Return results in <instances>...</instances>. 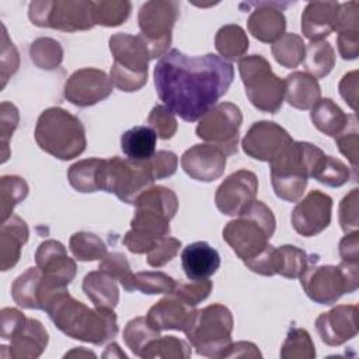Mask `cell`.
<instances>
[{
  "label": "cell",
  "mask_w": 359,
  "mask_h": 359,
  "mask_svg": "<svg viewBox=\"0 0 359 359\" xmlns=\"http://www.w3.org/2000/svg\"><path fill=\"white\" fill-rule=\"evenodd\" d=\"M324 156L323 150L307 142H292L285 151L269 163L275 195L286 202H299Z\"/></svg>",
  "instance_id": "cell-4"
},
{
  "label": "cell",
  "mask_w": 359,
  "mask_h": 359,
  "mask_svg": "<svg viewBox=\"0 0 359 359\" xmlns=\"http://www.w3.org/2000/svg\"><path fill=\"white\" fill-rule=\"evenodd\" d=\"M112 81L105 72L94 67L76 70L65 83V98L77 107H90L112 93Z\"/></svg>",
  "instance_id": "cell-16"
},
{
  "label": "cell",
  "mask_w": 359,
  "mask_h": 359,
  "mask_svg": "<svg viewBox=\"0 0 359 359\" xmlns=\"http://www.w3.org/2000/svg\"><path fill=\"white\" fill-rule=\"evenodd\" d=\"M43 310L57 330L83 342L102 345L116 337L119 330L114 309H88L84 303L73 299L67 287L52 294Z\"/></svg>",
  "instance_id": "cell-2"
},
{
  "label": "cell",
  "mask_w": 359,
  "mask_h": 359,
  "mask_svg": "<svg viewBox=\"0 0 359 359\" xmlns=\"http://www.w3.org/2000/svg\"><path fill=\"white\" fill-rule=\"evenodd\" d=\"M31 62L42 70H53L63 60L60 43L52 38H38L29 46Z\"/></svg>",
  "instance_id": "cell-42"
},
{
  "label": "cell",
  "mask_w": 359,
  "mask_h": 359,
  "mask_svg": "<svg viewBox=\"0 0 359 359\" xmlns=\"http://www.w3.org/2000/svg\"><path fill=\"white\" fill-rule=\"evenodd\" d=\"M149 160L137 161L114 156L105 158L101 171V191L114 194L125 203H135L140 194L153 187Z\"/></svg>",
  "instance_id": "cell-11"
},
{
  "label": "cell",
  "mask_w": 359,
  "mask_h": 359,
  "mask_svg": "<svg viewBox=\"0 0 359 359\" xmlns=\"http://www.w3.org/2000/svg\"><path fill=\"white\" fill-rule=\"evenodd\" d=\"M195 313V307L188 306L172 293H168L150 307L146 320L157 331L177 330L185 332L191 325Z\"/></svg>",
  "instance_id": "cell-22"
},
{
  "label": "cell",
  "mask_w": 359,
  "mask_h": 359,
  "mask_svg": "<svg viewBox=\"0 0 359 359\" xmlns=\"http://www.w3.org/2000/svg\"><path fill=\"white\" fill-rule=\"evenodd\" d=\"M180 15V4L171 0L146 1L137 15L140 36L149 46L151 59L161 57L168 52L171 31Z\"/></svg>",
  "instance_id": "cell-13"
},
{
  "label": "cell",
  "mask_w": 359,
  "mask_h": 359,
  "mask_svg": "<svg viewBox=\"0 0 359 359\" xmlns=\"http://www.w3.org/2000/svg\"><path fill=\"white\" fill-rule=\"evenodd\" d=\"M149 125L156 132L157 137L167 140L177 132L175 115L164 105H156L149 114Z\"/></svg>",
  "instance_id": "cell-50"
},
{
  "label": "cell",
  "mask_w": 359,
  "mask_h": 359,
  "mask_svg": "<svg viewBox=\"0 0 359 359\" xmlns=\"http://www.w3.org/2000/svg\"><path fill=\"white\" fill-rule=\"evenodd\" d=\"M271 50L275 60L280 66L293 69L303 62L306 46L303 39L297 34L285 32L278 41L272 43Z\"/></svg>",
  "instance_id": "cell-37"
},
{
  "label": "cell",
  "mask_w": 359,
  "mask_h": 359,
  "mask_svg": "<svg viewBox=\"0 0 359 359\" xmlns=\"http://www.w3.org/2000/svg\"><path fill=\"white\" fill-rule=\"evenodd\" d=\"M160 331L154 330L146 320V317H136L130 320L123 330V341L126 346L136 356L143 355L147 345L160 337Z\"/></svg>",
  "instance_id": "cell-38"
},
{
  "label": "cell",
  "mask_w": 359,
  "mask_h": 359,
  "mask_svg": "<svg viewBox=\"0 0 359 359\" xmlns=\"http://www.w3.org/2000/svg\"><path fill=\"white\" fill-rule=\"evenodd\" d=\"M306 251L294 245H282L273 251V272L287 279L299 278L307 268Z\"/></svg>",
  "instance_id": "cell-35"
},
{
  "label": "cell",
  "mask_w": 359,
  "mask_h": 359,
  "mask_svg": "<svg viewBox=\"0 0 359 359\" xmlns=\"http://www.w3.org/2000/svg\"><path fill=\"white\" fill-rule=\"evenodd\" d=\"M337 45L342 59H356L359 53V28L339 29L337 36Z\"/></svg>",
  "instance_id": "cell-56"
},
{
  "label": "cell",
  "mask_w": 359,
  "mask_h": 359,
  "mask_svg": "<svg viewBox=\"0 0 359 359\" xmlns=\"http://www.w3.org/2000/svg\"><path fill=\"white\" fill-rule=\"evenodd\" d=\"M133 205L130 230L122 243L133 254H146L170 234V220L178 210V198L170 188L156 185L140 194Z\"/></svg>",
  "instance_id": "cell-3"
},
{
  "label": "cell",
  "mask_w": 359,
  "mask_h": 359,
  "mask_svg": "<svg viewBox=\"0 0 359 359\" xmlns=\"http://www.w3.org/2000/svg\"><path fill=\"white\" fill-rule=\"evenodd\" d=\"M293 142L286 129L271 121L254 122L241 146L247 156L259 161H273Z\"/></svg>",
  "instance_id": "cell-15"
},
{
  "label": "cell",
  "mask_w": 359,
  "mask_h": 359,
  "mask_svg": "<svg viewBox=\"0 0 359 359\" xmlns=\"http://www.w3.org/2000/svg\"><path fill=\"white\" fill-rule=\"evenodd\" d=\"M109 50L114 56L109 76L112 84L126 93L140 90L147 81L151 60L144 39L140 35L118 32L109 38Z\"/></svg>",
  "instance_id": "cell-7"
},
{
  "label": "cell",
  "mask_w": 359,
  "mask_h": 359,
  "mask_svg": "<svg viewBox=\"0 0 359 359\" xmlns=\"http://www.w3.org/2000/svg\"><path fill=\"white\" fill-rule=\"evenodd\" d=\"M42 276L43 273L38 266H31L13 282L11 296L20 307L41 310L38 293Z\"/></svg>",
  "instance_id": "cell-33"
},
{
  "label": "cell",
  "mask_w": 359,
  "mask_h": 359,
  "mask_svg": "<svg viewBox=\"0 0 359 359\" xmlns=\"http://www.w3.org/2000/svg\"><path fill=\"white\" fill-rule=\"evenodd\" d=\"M49 341L48 331L36 318H27L10 339V358L35 359L42 355Z\"/></svg>",
  "instance_id": "cell-25"
},
{
  "label": "cell",
  "mask_w": 359,
  "mask_h": 359,
  "mask_svg": "<svg viewBox=\"0 0 359 359\" xmlns=\"http://www.w3.org/2000/svg\"><path fill=\"white\" fill-rule=\"evenodd\" d=\"M20 65V56L13 42H10L6 27L3 25V39H1V88L6 86L7 79L13 76Z\"/></svg>",
  "instance_id": "cell-54"
},
{
  "label": "cell",
  "mask_w": 359,
  "mask_h": 359,
  "mask_svg": "<svg viewBox=\"0 0 359 359\" xmlns=\"http://www.w3.org/2000/svg\"><path fill=\"white\" fill-rule=\"evenodd\" d=\"M154 180H163L172 175L177 171L178 157L172 151L160 150L149 158Z\"/></svg>",
  "instance_id": "cell-55"
},
{
  "label": "cell",
  "mask_w": 359,
  "mask_h": 359,
  "mask_svg": "<svg viewBox=\"0 0 359 359\" xmlns=\"http://www.w3.org/2000/svg\"><path fill=\"white\" fill-rule=\"evenodd\" d=\"M338 1H310L302 14V32L311 42H320L335 31Z\"/></svg>",
  "instance_id": "cell-24"
},
{
  "label": "cell",
  "mask_w": 359,
  "mask_h": 359,
  "mask_svg": "<svg viewBox=\"0 0 359 359\" xmlns=\"http://www.w3.org/2000/svg\"><path fill=\"white\" fill-rule=\"evenodd\" d=\"M339 223L345 233L358 230V188H353L339 203Z\"/></svg>",
  "instance_id": "cell-53"
},
{
  "label": "cell",
  "mask_w": 359,
  "mask_h": 359,
  "mask_svg": "<svg viewBox=\"0 0 359 359\" xmlns=\"http://www.w3.org/2000/svg\"><path fill=\"white\" fill-rule=\"evenodd\" d=\"M258 180L248 170H238L230 174L216 189V208L229 216H237L247 209L257 196Z\"/></svg>",
  "instance_id": "cell-17"
},
{
  "label": "cell",
  "mask_w": 359,
  "mask_h": 359,
  "mask_svg": "<svg viewBox=\"0 0 359 359\" xmlns=\"http://www.w3.org/2000/svg\"><path fill=\"white\" fill-rule=\"evenodd\" d=\"M358 307L339 304L316 320V328L321 341L330 346H338L358 334Z\"/></svg>",
  "instance_id": "cell-20"
},
{
  "label": "cell",
  "mask_w": 359,
  "mask_h": 359,
  "mask_svg": "<svg viewBox=\"0 0 359 359\" xmlns=\"http://www.w3.org/2000/svg\"><path fill=\"white\" fill-rule=\"evenodd\" d=\"M177 282L164 272L146 271L135 273V287L144 294L171 293Z\"/></svg>",
  "instance_id": "cell-47"
},
{
  "label": "cell",
  "mask_w": 359,
  "mask_h": 359,
  "mask_svg": "<svg viewBox=\"0 0 359 359\" xmlns=\"http://www.w3.org/2000/svg\"><path fill=\"white\" fill-rule=\"evenodd\" d=\"M28 195V184L18 175H3L0 178L1 223L13 216V209Z\"/></svg>",
  "instance_id": "cell-39"
},
{
  "label": "cell",
  "mask_w": 359,
  "mask_h": 359,
  "mask_svg": "<svg viewBox=\"0 0 359 359\" xmlns=\"http://www.w3.org/2000/svg\"><path fill=\"white\" fill-rule=\"evenodd\" d=\"M36 266L45 276L67 286L76 276V262L67 255L65 245L57 240L42 241L35 252Z\"/></svg>",
  "instance_id": "cell-21"
},
{
  "label": "cell",
  "mask_w": 359,
  "mask_h": 359,
  "mask_svg": "<svg viewBox=\"0 0 359 359\" xmlns=\"http://www.w3.org/2000/svg\"><path fill=\"white\" fill-rule=\"evenodd\" d=\"M69 248L79 261H101L108 254L105 243L88 231L74 233L69 240Z\"/></svg>",
  "instance_id": "cell-40"
},
{
  "label": "cell",
  "mask_w": 359,
  "mask_h": 359,
  "mask_svg": "<svg viewBox=\"0 0 359 359\" xmlns=\"http://www.w3.org/2000/svg\"><path fill=\"white\" fill-rule=\"evenodd\" d=\"M18 109L15 105L4 101L0 105V137L3 144V163L8 158V139L13 136L18 125Z\"/></svg>",
  "instance_id": "cell-52"
},
{
  "label": "cell",
  "mask_w": 359,
  "mask_h": 359,
  "mask_svg": "<svg viewBox=\"0 0 359 359\" xmlns=\"http://www.w3.org/2000/svg\"><path fill=\"white\" fill-rule=\"evenodd\" d=\"M257 8L248 17L247 27L250 34L265 43H273L278 41L286 28V20L280 8V3H250Z\"/></svg>",
  "instance_id": "cell-23"
},
{
  "label": "cell",
  "mask_w": 359,
  "mask_h": 359,
  "mask_svg": "<svg viewBox=\"0 0 359 359\" xmlns=\"http://www.w3.org/2000/svg\"><path fill=\"white\" fill-rule=\"evenodd\" d=\"M313 178L327 187H341L346 184L351 178L349 167L337 157L323 156L318 161Z\"/></svg>",
  "instance_id": "cell-44"
},
{
  "label": "cell",
  "mask_w": 359,
  "mask_h": 359,
  "mask_svg": "<svg viewBox=\"0 0 359 359\" xmlns=\"http://www.w3.org/2000/svg\"><path fill=\"white\" fill-rule=\"evenodd\" d=\"M280 358L283 359L316 358V349H314V344L311 341L310 334L303 328H297V327L290 328L282 345Z\"/></svg>",
  "instance_id": "cell-45"
},
{
  "label": "cell",
  "mask_w": 359,
  "mask_h": 359,
  "mask_svg": "<svg viewBox=\"0 0 359 359\" xmlns=\"http://www.w3.org/2000/svg\"><path fill=\"white\" fill-rule=\"evenodd\" d=\"M105 158H86L70 165L69 184L79 192L88 194L101 191V171Z\"/></svg>",
  "instance_id": "cell-32"
},
{
  "label": "cell",
  "mask_w": 359,
  "mask_h": 359,
  "mask_svg": "<svg viewBox=\"0 0 359 359\" xmlns=\"http://www.w3.org/2000/svg\"><path fill=\"white\" fill-rule=\"evenodd\" d=\"M191 356V345L184 339H180L174 335L158 337L151 341L144 349L142 358H164V359H187Z\"/></svg>",
  "instance_id": "cell-41"
},
{
  "label": "cell",
  "mask_w": 359,
  "mask_h": 359,
  "mask_svg": "<svg viewBox=\"0 0 359 359\" xmlns=\"http://www.w3.org/2000/svg\"><path fill=\"white\" fill-rule=\"evenodd\" d=\"M29 230L27 223L13 215L1 223L0 229V268L7 271L13 268L21 255L22 245L28 241Z\"/></svg>",
  "instance_id": "cell-27"
},
{
  "label": "cell",
  "mask_w": 359,
  "mask_h": 359,
  "mask_svg": "<svg viewBox=\"0 0 359 359\" xmlns=\"http://www.w3.org/2000/svg\"><path fill=\"white\" fill-rule=\"evenodd\" d=\"M198 121L196 136L199 139L217 146L226 156L237 153L238 130L243 123V114L236 104H216Z\"/></svg>",
  "instance_id": "cell-14"
},
{
  "label": "cell",
  "mask_w": 359,
  "mask_h": 359,
  "mask_svg": "<svg viewBox=\"0 0 359 359\" xmlns=\"http://www.w3.org/2000/svg\"><path fill=\"white\" fill-rule=\"evenodd\" d=\"M332 199L330 195L313 189L297 202L290 215L293 229L304 237L320 234L331 223Z\"/></svg>",
  "instance_id": "cell-18"
},
{
  "label": "cell",
  "mask_w": 359,
  "mask_h": 359,
  "mask_svg": "<svg viewBox=\"0 0 359 359\" xmlns=\"http://www.w3.org/2000/svg\"><path fill=\"white\" fill-rule=\"evenodd\" d=\"M261 358V352L252 342L240 341L236 344H230L223 355V358Z\"/></svg>",
  "instance_id": "cell-61"
},
{
  "label": "cell",
  "mask_w": 359,
  "mask_h": 359,
  "mask_svg": "<svg viewBox=\"0 0 359 359\" xmlns=\"http://www.w3.org/2000/svg\"><path fill=\"white\" fill-rule=\"evenodd\" d=\"M334 139L339 151L349 160V163L352 164V168L356 171L358 151H359V133H358V122L355 115H349L345 128Z\"/></svg>",
  "instance_id": "cell-48"
},
{
  "label": "cell",
  "mask_w": 359,
  "mask_h": 359,
  "mask_svg": "<svg viewBox=\"0 0 359 359\" xmlns=\"http://www.w3.org/2000/svg\"><path fill=\"white\" fill-rule=\"evenodd\" d=\"M339 255L344 262L358 264L359 261V234L358 230L346 233V236L339 241Z\"/></svg>",
  "instance_id": "cell-59"
},
{
  "label": "cell",
  "mask_w": 359,
  "mask_h": 359,
  "mask_svg": "<svg viewBox=\"0 0 359 359\" xmlns=\"http://www.w3.org/2000/svg\"><path fill=\"white\" fill-rule=\"evenodd\" d=\"M231 311L226 306L215 303L196 310L191 325L185 330V335L198 355L223 358L231 344Z\"/></svg>",
  "instance_id": "cell-8"
},
{
  "label": "cell",
  "mask_w": 359,
  "mask_h": 359,
  "mask_svg": "<svg viewBox=\"0 0 359 359\" xmlns=\"http://www.w3.org/2000/svg\"><path fill=\"white\" fill-rule=\"evenodd\" d=\"M273 251L275 247L268 244L266 248H264L257 257L244 261L245 266L248 269H251L252 272L258 273V275H264V276H273Z\"/></svg>",
  "instance_id": "cell-58"
},
{
  "label": "cell",
  "mask_w": 359,
  "mask_h": 359,
  "mask_svg": "<svg viewBox=\"0 0 359 359\" xmlns=\"http://www.w3.org/2000/svg\"><path fill=\"white\" fill-rule=\"evenodd\" d=\"M181 241L178 238L165 236L154 244V247L147 252V264L153 268H160L168 264L180 251Z\"/></svg>",
  "instance_id": "cell-51"
},
{
  "label": "cell",
  "mask_w": 359,
  "mask_h": 359,
  "mask_svg": "<svg viewBox=\"0 0 359 359\" xmlns=\"http://www.w3.org/2000/svg\"><path fill=\"white\" fill-rule=\"evenodd\" d=\"M132 10L130 1L104 0L93 1L94 22L104 27H118L123 24Z\"/></svg>",
  "instance_id": "cell-43"
},
{
  "label": "cell",
  "mask_w": 359,
  "mask_h": 359,
  "mask_svg": "<svg viewBox=\"0 0 359 359\" xmlns=\"http://www.w3.org/2000/svg\"><path fill=\"white\" fill-rule=\"evenodd\" d=\"M100 269L111 273L126 292L136 290L135 287V273L130 271V265L126 257L122 252H109L107 254L101 262Z\"/></svg>",
  "instance_id": "cell-46"
},
{
  "label": "cell",
  "mask_w": 359,
  "mask_h": 359,
  "mask_svg": "<svg viewBox=\"0 0 359 359\" xmlns=\"http://www.w3.org/2000/svg\"><path fill=\"white\" fill-rule=\"evenodd\" d=\"M226 157L224 151L217 146L201 143L184 151L181 156V167L192 180L212 182L223 175Z\"/></svg>",
  "instance_id": "cell-19"
},
{
  "label": "cell",
  "mask_w": 359,
  "mask_h": 359,
  "mask_svg": "<svg viewBox=\"0 0 359 359\" xmlns=\"http://www.w3.org/2000/svg\"><path fill=\"white\" fill-rule=\"evenodd\" d=\"M34 135L39 149L59 160L79 157L87 146L81 121L60 107L41 112Z\"/></svg>",
  "instance_id": "cell-5"
},
{
  "label": "cell",
  "mask_w": 359,
  "mask_h": 359,
  "mask_svg": "<svg viewBox=\"0 0 359 359\" xmlns=\"http://www.w3.org/2000/svg\"><path fill=\"white\" fill-rule=\"evenodd\" d=\"M181 262L189 280L208 279L219 269L220 255L206 241H195L182 250Z\"/></svg>",
  "instance_id": "cell-26"
},
{
  "label": "cell",
  "mask_w": 359,
  "mask_h": 359,
  "mask_svg": "<svg viewBox=\"0 0 359 359\" xmlns=\"http://www.w3.org/2000/svg\"><path fill=\"white\" fill-rule=\"evenodd\" d=\"M31 22L42 28L65 32L86 31L95 25L93 1L84 0H41L28 6Z\"/></svg>",
  "instance_id": "cell-12"
},
{
  "label": "cell",
  "mask_w": 359,
  "mask_h": 359,
  "mask_svg": "<svg viewBox=\"0 0 359 359\" xmlns=\"http://www.w3.org/2000/svg\"><path fill=\"white\" fill-rule=\"evenodd\" d=\"M27 317L18 309L4 307L0 311V335L3 339L10 341L11 337L18 331V328L24 324Z\"/></svg>",
  "instance_id": "cell-57"
},
{
  "label": "cell",
  "mask_w": 359,
  "mask_h": 359,
  "mask_svg": "<svg viewBox=\"0 0 359 359\" xmlns=\"http://www.w3.org/2000/svg\"><path fill=\"white\" fill-rule=\"evenodd\" d=\"M272 210L261 201H254L223 229V240L244 262L257 257L275 233Z\"/></svg>",
  "instance_id": "cell-6"
},
{
  "label": "cell",
  "mask_w": 359,
  "mask_h": 359,
  "mask_svg": "<svg viewBox=\"0 0 359 359\" xmlns=\"http://www.w3.org/2000/svg\"><path fill=\"white\" fill-rule=\"evenodd\" d=\"M358 264L341 262L339 265L307 266L299 276L300 285L309 299L318 304H332L342 294L358 289Z\"/></svg>",
  "instance_id": "cell-10"
},
{
  "label": "cell",
  "mask_w": 359,
  "mask_h": 359,
  "mask_svg": "<svg viewBox=\"0 0 359 359\" xmlns=\"http://www.w3.org/2000/svg\"><path fill=\"white\" fill-rule=\"evenodd\" d=\"M248 45L245 31L236 24L223 25L215 36V46L224 60H240L248 50Z\"/></svg>",
  "instance_id": "cell-34"
},
{
  "label": "cell",
  "mask_w": 359,
  "mask_h": 359,
  "mask_svg": "<svg viewBox=\"0 0 359 359\" xmlns=\"http://www.w3.org/2000/svg\"><path fill=\"white\" fill-rule=\"evenodd\" d=\"M339 94L352 109L356 108V98H358V72L356 70L346 73L342 77L339 83Z\"/></svg>",
  "instance_id": "cell-60"
},
{
  "label": "cell",
  "mask_w": 359,
  "mask_h": 359,
  "mask_svg": "<svg viewBox=\"0 0 359 359\" xmlns=\"http://www.w3.org/2000/svg\"><path fill=\"white\" fill-rule=\"evenodd\" d=\"M83 292L93 302L95 307L114 309L119 302V289L116 279L98 268V271L88 272L83 279Z\"/></svg>",
  "instance_id": "cell-29"
},
{
  "label": "cell",
  "mask_w": 359,
  "mask_h": 359,
  "mask_svg": "<svg viewBox=\"0 0 359 359\" xmlns=\"http://www.w3.org/2000/svg\"><path fill=\"white\" fill-rule=\"evenodd\" d=\"M153 77L164 107L181 119L195 122L227 93L234 69L213 53L188 56L171 49L156 63Z\"/></svg>",
  "instance_id": "cell-1"
},
{
  "label": "cell",
  "mask_w": 359,
  "mask_h": 359,
  "mask_svg": "<svg viewBox=\"0 0 359 359\" xmlns=\"http://www.w3.org/2000/svg\"><path fill=\"white\" fill-rule=\"evenodd\" d=\"M283 83L287 104L297 109H311L321 100V88L317 79L306 72H294Z\"/></svg>",
  "instance_id": "cell-28"
},
{
  "label": "cell",
  "mask_w": 359,
  "mask_h": 359,
  "mask_svg": "<svg viewBox=\"0 0 359 359\" xmlns=\"http://www.w3.org/2000/svg\"><path fill=\"white\" fill-rule=\"evenodd\" d=\"M213 283L209 279H199V280H189V282H180L175 285L174 290L171 292L174 296L181 299L188 306L195 307L201 302H203L212 292Z\"/></svg>",
  "instance_id": "cell-49"
},
{
  "label": "cell",
  "mask_w": 359,
  "mask_h": 359,
  "mask_svg": "<svg viewBox=\"0 0 359 359\" xmlns=\"http://www.w3.org/2000/svg\"><path fill=\"white\" fill-rule=\"evenodd\" d=\"M310 118L320 132L335 137L345 128L349 115H346L331 98H323L313 105Z\"/></svg>",
  "instance_id": "cell-31"
},
{
  "label": "cell",
  "mask_w": 359,
  "mask_h": 359,
  "mask_svg": "<svg viewBox=\"0 0 359 359\" xmlns=\"http://www.w3.org/2000/svg\"><path fill=\"white\" fill-rule=\"evenodd\" d=\"M303 66L314 79L325 77L335 65V52L328 42H310L304 52Z\"/></svg>",
  "instance_id": "cell-36"
},
{
  "label": "cell",
  "mask_w": 359,
  "mask_h": 359,
  "mask_svg": "<svg viewBox=\"0 0 359 359\" xmlns=\"http://www.w3.org/2000/svg\"><path fill=\"white\" fill-rule=\"evenodd\" d=\"M238 72L250 102L262 112L276 114L285 100V83L261 55L244 56L238 60Z\"/></svg>",
  "instance_id": "cell-9"
},
{
  "label": "cell",
  "mask_w": 359,
  "mask_h": 359,
  "mask_svg": "<svg viewBox=\"0 0 359 359\" xmlns=\"http://www.w3.org/2000/svg\"><path fill=\"white\" fill-rule=\"evenodd\" d=\"M157 135L149 126H133L121 136V149L130 160H149L156 153Z\"/></svg>",
  "instance_id": "cell-30"
}]
</instances>
